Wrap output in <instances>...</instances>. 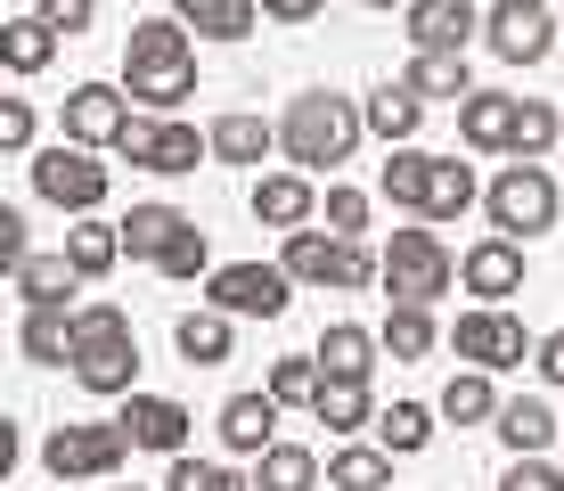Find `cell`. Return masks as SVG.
Returning a JSON list of instances; mask_svg holds the SVG:
<instances>
[{
  "label": "cell",
  "instance_id": "36",
  "mask_svg": "<svg viewBox=\"0 0 564 491\" xmlns=\"http://www.w3.org/2000/svg\"><path fill=\"white\" fill-rule=\"evenodd\" d=\"M319 385H327V369H319V352H286V361H270V402L279 409H311L319 402Z\"/></svg>",
  "mask_w": 564,
  "mask_h": 491
},
{
  "label": "cell",
  "instance_id": "6",
  "mask_svg": "<svg viewBox=\"0 0 564 491\" xmlns=\"http://www.w3.org/2000/svg\"><path fill=\"white\" fill-rule=\"evenodd\" d=\"M451 279H458V263H451V246H442L434 230H393V246H384V295H393V303L434 311V295H451Z\"/></svg>",
  "mask_w": 564,
  "mask_h": 491
},
{
  "label": "cell",
  "instance_id": "47",
  "mask_svg": "<svg viewBox=\"0 0 564 491\" xmlns=\"http://www.w3.org/2000/svg\"><path fill=\"white\" fill-rule=\"evenodd\" d=\"M0 148H9V156L33 148V107H25V98H0Z\"/></svg>",
  "mask_w": 564,
  "mask_h": 491
},
{
  "label": "cell",
  "instance_id": "37",
  "mask_svg": "<svg viewBox=\"0 0 564 491\" xmlns=\"http://www.w3.org/2000/svg\"><path fill=\"white\" fill-rule=\"evenodd\" d=\"M311 418L327 426V435H360V426H377V402H368V385H319V402H311Z\"/></svg>",
  "mask_w": 564,
  "mask_h": 491
},
{
  "label": "cell",
  "instance_id": "23",
  "mask_svg": "<svg viewBox=\"0 0 564 491\" xmlns=\"http://www.w3.org/2000/svg\"><path fill=\"white\" fill-rule=\"evenodd\" d=\"M434 164H442V156H425V148H384L377 189L393 196L401 213H417V222H425V196H434Z\"/></svg>",
  "mask_w": 564,
  "mask_h": 491
},
{
  "label": "cell",
  "instance_id": "24",
  "mask_svg": "<svg viewBox=\"0 0 564 491\" xmlns=\"http://www.w3.org/2000/svg\"><path fill=\"white\" fill-rule=\"evenodd\" d=\"M368 131H377L384 148H410L417 140V124H425V98L410 90V83H384V90H368Z\"/></svg>",
  "mask_w": 564,
  "mask_h": 491
},
{
  "label": "cell",
  "instance_id": "12",
  "mask_svg": "<svg viewBox=\"0 0 564 491\" xmlns=\"http://www.w3.org/2000/svg\"><path fill=\"white\" fill-rule=\"evenodd\" d=\"M123 156L140 172H197L205 156H213V131L181 124V115H140V124L123 131Z\"/></svg>",
  "mask_w": 564,
  "mask_h": 491
},
{
  "label": "cell",
  "instance_id": "22",
  "mask_svg": "<svg viewBox=\"0 0 564 491\" xmlns=\"http://www.w3.org/2000/svg\"><path fill=\"white\" fill-rule=\"evenodd\" d=\"M491 426H499V442H508L516 459H549V442L564 435V418H556L549 402H540V393H516V402L499 409Z\"/></svg>",
  "mask_w": 564,
  "mask_h": 491
},
{
  "label": "cell",
  "instance_id": "8",
  "mask_svg": "<svg viewBox=\"0 0 564 491\" xmlns=\"http://www.w3.org/2000/svg\"><path fill=\"white\" fill-rule=\"evenodd\" d=\"M123 459H131L123 426H50V442H42V467L57 483H115Z\"/></svg>",
  "mask_w": 564,
  "mask_h": 491
},
{
  "label": "cell",
  "instance_id": "52",
  "mask_svg": "<svg viewBox=\"0 0 564 491\" xmlns=\"http://www.w3.org/2000/svg\"><path fill=\"white\" fill-rule=\"evenodd\" d=\"M115 491H123V483H115Z\"/></svg>",
  "mask_w": 564,
  "mask_h": 491
},
{
  "label": "cell",
  "instance_id": "38",
  "mask_svg": "<svg viewBox=\"0 0 564 491\" xmlns=\"http://www.w3.org/2000/svg\"><path fill=\"white\" fill-rule=\"evenodd\" d=\"M377 337H384L393 361H425V352H434V311H425V303H393Z\"/></svg>",
  "mask_w": 564,
  "mask_h": 491
},
{
  "label": "cell",
  "instance_id": "20",
  "mask_svg": "<svg viewBox=\"0 0 564 491\" xmlns=\"http://www.w3.org/2000/svg\"><path fill=\"white\" fill-rule=\"evenodd\" d=\"M516 107H523V98H508V90L458 98V140L482 148V156H508V148H516Z\"/></svg>",
  "mask_w": 564,
  "mask_h": 491
},
{
  "label": "cell",
  "instance_id": "13",
  "mask_svg": "<svg viewBox=\"0 0 564 491\" xmlns=\"http://www.w3.org/2000/svg\"><path fill=\"white\" fill-rule=\"evenodd\" d=\"M482 33L508 66H540L556 50V9L549 0H499V9H482Z\"/></svg>",
  "mask_w": 564,
  "mask_h": 491
},
{
  "label": "cell",
  "instance_id": "46",
  "mask_svg": "<svg viewBox=\"0 0 564 491\" xmlns=\"http://www.w3.org/2000/svg\"><path fill=\"white\" fill-rule=\"evenodd\" d=\"M499 491H564V476L549 459H508V476H499Z\"/></svg>",
  "mask_w": 564,
  "mask_h": 491
},
{
  "label": "cell",
  "instance_id": "31",
  "mask_svg": "<svg viewBox=\"0 0 564 491\" xmlns=\"http://www.w3.org/2000/svg\"><path fill=\"white\" fill-rule=\"evenodd\" d=\"M327 483L336 491H393V450L384 442H344L327 459Z\"/></svg>",
  "mask_w": 564,
  "mask_h": 491
},
{
  "label": "cell",
  "instance_id": "5",
  "mask_svg": "<svg viewBox=\"0 0 564 491\" xmlns=\"http://www.w3.org/2000/svg\"><path fill=\"white\" fill-rule=\"evenodd\" d=\"M556 181H549V164H508L491 189H482V213H491V230L499 238H540V230H556Z\"/></svg>",
  "mask_w": 564,
  "mask_h": 491
},
{
  "label": "cell",
  "instance_id": "11",
  "mask_svg": "<svg viewBox=\"0 0 564 491\" xmlns=\"http://www.w3.org/2000/svg\"><path fill=\"white\" fill-rule=\"evenodd\" d=\"M57 124H66L74 148H123V131L140 124V115H131V90L123 83H74L66 107H57Z\"/></svg>",
  "mask_w": 564,
  "mask_h": 491
},
{
  "label": "cell",
  "instance_id": "28",
  "mask_svg": "<svg viewBox=\"0 0 564 491\" xmlns=\"http://www.w3.org/2000/svg\"><path fill=\"white\" fill-rule=\"evenodd\" d=\"M401 83H410L417 98H475V74H466V50H417Z\"/></svg>",
  "mask_w": 564,
  "mask_h": 491
},
{
  "label": "cell",
  "instance_id": "32",
  "mask_svg": "<svg viewBox=\"0 0 564 491\" xmlns=\"http://www.w3.org/2000/svg\"><path fill=\"white\" fill-rule=\"evenodd\" d=\"M254 491H319V450L270 442L262 459H254Z\"/></svg>",
  "mask_w": 564,
  "mask_h": 491
},
{
  "label": "cell",
  "instance_id": "9",
  "mask_svg": "<svg viewBox=\"0 0 564 491\" xmlns=\"http://www.w3.org/2000/svg\"><path fill=\"white\" fill-rule=\"evenodd\" d=\"M205 303L229 320H279L295 303V279H286V263H221L205 279Z\"/></svg>",
  "mask_w": 564,
  "mask_h": 491
},
{
  "label": "cell",
  "instance_id": "16",
  "mask_svg": "<svg viewBox=\"0 0 564 491\" xmlns=\"http://www.w3.org/2000/svg\"><path fill=\"white\" fill-rule=\"evenodd\" d=\"M74 311H83V303H25V320H17V352H25L33 369H66L74 361Z\"/></svg>",
  "mask_w": 564,
  "mask_h": 491
},
{
  "label": "cell",
  "instance_id": "44",
  "mask_svg": "<svg viewBox=\"0 0 564 491\" xmlns=\"http://www.w3.org/2000/svg\"><path fill=\"white\" fill-rule=\"evenodd\" d=\"M319 213H327V230H336V238H360V230H368V196H360V189H344V181L327 189V205H319Z\"/></svg>",
  "mask_w": 564,
  "mask_h": 491
},
{
  "label": "cell",
  "instance_id": "40",
  "mask_svg": "<svg viewBox=\"0 0 564 491\" xmlns=\"http://www.w3.org/2000/svg\"><path fill=\"white\" fill-rule=\"evenodd\" d=\"M434 418H442V409H425V402H393V409H377V442L410 459V450L434 442Z\"/></svg>",
  "mask_w": 564,
  "mask_h": 491
},
{
  "label": "cell",
  "instance_id": "2",
  "mask_svg": "<svg viewBox=\"0 0 564 491\" xmlns=\"http://www.w3.org/2000/svg\"><path fill=\"white\" fill-rule=\"evenodd\" d=\"M360 131H368V115L336 90H303V98H286V115H279V148H286L295 172H336L344 156L360 148Z\"/></svg>",
  "mask_w": 564,
  "mask_h": 491
},
{
  "label": "cell",
  "instance_id": "49",
  "mask_svg": "<svg viewBox=\"0 0 564 491\" xmlns=\"http://www.w3.org/2000/svg\"><path fill=\"white\" fill-rule=\"evenodd\" d=\"M532 369H540V377H549V385H564V328H556V337H540Z\"/></svg>",
  "mask_w": 564,
  "mask_h": 491
},
{
  "label": "cell",
  "instance_id": "27",
  "mask_svg": "<svg viewBox=\"0 0 564 491\" xmlns=\"http://www.w3.org/2000/svg\"><path fill=\"white\" fill-rule=\"evenodd\" d=\"M188 230V213L181 205H131L123 213V254L131 263H164V246Z\"/></svg>",
  "mask_w": 564,
  "mask_h": 491
},
{
  "label": "cell",
  "instance_id": "51",
  "mask_svg": "<svg viewBox=\"0 0 564 491\" xmlns=\"http://www.w3.org/2000/svg\"><path fill=\"white\" fill-rule=\"evenodd\" d=\"M368 9H410V0H368Z\"/></svg>",
  "mask_w": 564,
  "mask_h": 491
},
{
  "label": "cell",
  "instance_id": "42",
  "mask_svg": "<svg viewBox=\"0 0 564 491\" xmlns=\"http://www.w3.org/2000/svg\"><path fill=\"white\" fill-rule=\"evenodd\" d=\"M155 270H164V279H213V246H205V230L188 222L181 238L164 246V263H155Z\"/></svg>",
  "mask_w": 564,
  "mask_h": 491
},
{
  "label": "cell",
  "instance_id": "29",
  "mask_svg": "<svg viewBox=\"0 0 564 491\" xmlns=\"http://www.w3.org/2000/svg\"><path fill=\"white\" fill-rule=\"evenodd\" d=\"M442 418H451V426H482V418H499V409H508V402H499V385H491V369H458V377L451 385H442Z\"/></svg>",
  "mask_w": 564,
  "mask_h": 491
},
{
  "label": "cell",
  "instance_id": "15",
  "mask_svg": "<svg viewBox=\"0 0 564 491\" xmlns=\"http://www.w3.org/2000/svg\"><path fill=\"white\" fill-rule=\"evenodd\" d=\"M458 279L466 295H482V303H508V295H523V238H475L458 254Z\"/></svg>",
  "mask_w": 564,
  "mask_h": 491
},
{
  "label": "cell",
  "instance_id": "48",
  "mask_svg": "<svg viewBox=\"0 0 564 491\" xmlns=\"http://www.w3.org/2000/svg\"><path fill=\"white\" fill-rule=\"evenodd\" d=\"M25 254H33V246H25V213H17V205H0V263L17 270Z\"/></svg>",
  "mask_w": 564,
  "mask_h": 491
},
{
  "label": "cell",
  "instance_id": "3",
  "mask_svg": "<svg viewBox=\"0 0 564 491\" xmlns=\"http://www.w3.org/2000/svg\"><path fill=\"white\" fill-rule=\"evenodd\" d=\"M74 385L83 393H140V337L115 303H83L74 311Z\"/></svg>",
  "mask_w": 564,
  "mask_h": 491
},
{
  "label": "cell",
  "instance_id": "26",
  "mask_svg": "<svg viewBox=\"0 0 564 491\" xmlns=\"http://www.w3.org/2000/svg\"><path fill=\"white\" fill-rule=\"evenodd\" d=\"M66 263L83 270V279H107V270L123 263V222H99V213H83V222L66 230Z\"/></svg>",
  "mask_w": 564,
  "mask_h": 491
},
{
  "label": "cell",
  "instance_id": "10",
  "mask_svg": "<svg viewBox=\"0 0 564 491\" xmlns=\"http://www.w3.org/2000/svg\"><path fill=\"white\" fill-rule=\"evenodd\" d=\"M451 352H458L466 369H491V377H499V369H523L540 344L523 337V320H516V311H499V303H475V311H458V328H451Z\"/></svg>",
  "mask_w": 564,
  "mask_h": 491
},
{
  "label": "cell",
  "instance_id": "17",
  "mask_svg": "<svg viewBox=\"0 0 564 491\" xmlns=\"http://www.w3.org/2000/svg\"><path fill=\"white\" fill-rule=\"evenodd\" d=\"M401 17H410V42H417V50H466V42L482 33V9H475V0H410Z\"/></svg>",
  "mask_w": 564,
  "mask_h": 491
},
{
  "label": "cell",
  "instance_id": "34",
  "mask_svg": "<svg viewBox=\"0 0 564 491\" xmlns=\"http://www.w3.org/2000/svg\"><path fill=\"white\" fill-rule=\"evenodd\" d=\"M9 279H17V295H25V303H74L83 270H74L66 254H25V263H17Z\"/></svg>",
  "mask_w": 564,
  "mask_h": 491
},
{
  "label": "cell",
  "instance_id": "25",
  "mask_svg": "<svg viewBox=\"0 0 564 491\" xmlns=\"http://www.w3.org/2000/svg\"><path fill=\"white\" fill-rule=\"evenodd\" d=\"M172 17H181L188 33H205V42H246L262 0H172Z\"/></svg>",
  "mask_w": 564,
  "mask_h": 491
},
{
  "label": "cell",
  "instance_id": "39",
  "mask_svg": "<svg viewBox=\"0 0 564 491\" xmlns=\"http://www.w3.org/2000/svg\"><path fill=\"white\" fill-rule=\"evenodd\" d=\"M556 140H564V115L549 107V98H523V107H516V148H508V156H516V164H540Z\"/></svg>",
  "mask_w": 564,
  "mask_h": 491
},
{
  "label": "cell",
  "instance_id": "45",
  "mask_svg": "<svg viewBox=\"0 0 564 491\" xmlns=\"http://www.w3.org/2000/svg\"><path fill=\"white\" fill-rule=\"evenodd\" d=\"M33 17H42L50 33H66V42H74V33H90V17H99V0H33Z\"/></svg>",
  "mask_w": 564,
  "mask_h": 491
},
{
  "label": "cell",
  "instance_id": "21",
  "mask_svg": "<svg viewBox=\"0 0 564 491\" xmlns=\"http://www.w3.org/2000/svg\"><path fill=\"white\" fill-rule=\"evenodd\" d=\"M213 426H221V442L238 450V459H262V450L279 442V402H270V393H229Z\"/></svg>",
  "mask_w": 564,
  "mask_h": 491
},
{
  "label": "cell",
  "instance_id": "19",
  "mask_svg": "<svg viewBox=\"0 0 564 491\" xmlns=\"http://www.w3.org/2000/svg\"><path fill=\"white\" fill-rule=\"evenodd\" d=\"M311 213H319L311 172H262L254 181V222L262 230H311Z\"/></svg>",
  "mask_w": 564,
  "mask_h": 491
},
{
  "label": "cell",
  "instance_id": "7",
  "mask_svg": "<svg viewBox=\"0 0 564 491\" xmlns=\"http://www.w3.org/2000/svg\"><path fill=\"white\" fill-rule=\"evenodd\" d=\"M107 189H115V172H107L90 148H74V140H57V148L33 156V196H50V205L74 213V222H83V213H99Z\"/></svg>",
  "mask_w": 564,
  "mask_h": 491
},
{
  "label": "cell",
  "instance_id": "41",
  "mask_svg": "<svg viewBox=\"0 0 564 491\" xmlns=\"http://www.w3.org/2000/svg\"><path fill=\"white\" fill-rule=\"evenodd\" d=\"M475 196H482V189H475V172H466L458 156H442V164H434V196H425V222H458Z\"/></svg>",
  "mask_w": 564,
  "mask_h": 491
},
{
  "label": "cell",
  "instance_id": "43",
  "mask_svg": "<svg viewBox=\"0 0 564 491\" xmlns=\"http://www.w3.org/2000/svg\"><path fill=\"white\" fill-rule=\"evenodd\" d=\"M164 491H254V483H246V476H229V467H213V459H172Z\"/></svg>",
  "mask_w": 564,
  "mask_h": 491
},
{
  "label": "cell",
  "instance_id": "30",
  "mask_svg": "<svg viewBox=\"0 0 564 491\" xmlns=\"http://www.w3.org/2000/svg\"><path fill=\"white\" fill-rule=\"evenodd\" d=\"M172 344H181L188 369H221L229 361V311H181V328H172Z\"/></svg>",
  "mask_w": 564,
  "mask_h": 491
},
{
  "label": "cell",
  "instance_id": "33",
  "mask_svg": "<svg viewBox=\"0 0 564 491\" xmlns=\"http://www.w3.org/2000/svg\"><path fill=\"white\" fill-rule=\"evenodd\" d=\"M57 42H66V33H50L42 17H9V25H0V66L9 74H42L57 57Z\"/></svg>",
  "mask_w": 564,
  "mask_h": 491
},
{
  "label": "cell",
  "instance_id": "4",
  "mask_svg": "<svg viewBox=\"0 0 564 491\" xmlns=\"http://www.w3.org/2000/svg\"><path fill=\"white\" fill-rule=\"evenodd\" d=\"M279 263H286L295 287H344V295H360V287L384 279V254H368L360 238H336V230H286Z\"/></svg>",
  "mask_w": 564,
  "mask_h": 491
},
{
  "label": "cell",
  "instance_id": "50",
  "mask_svg": "<svg viewBox=\"0 0 564 491\" xmlns=\"http://www.w3.org/2000/svg\"><path fill=\"white\" fill-rule=\"evenodd\" d=\"M327 0H262V17H279V25H311Z\"/></svg>",
  "mask_w": 564,
  "mask_h": 491
},
{
  "label": "cell",
  "instance_id": "14",
  "mask_svg": "<svg viewBox=\"0 0 564 491\" xmlns=\"http://www.w3.org/2000/svg\"><path fill=\"white\" fill-rule=\"evenodd\" d=\"M131 435V450H155V459H188V409L172 402V393H123V418H115Z\"/></svg>",
  "mask_w": 564,
  "mask_h": 491
},
{
  "label": "cell",
  "instance_id": "1",
  "mask_svg": "<svg viewBox=\"0 0 564 491\" xmlns=\"http://www.w3.org/2000/svg\"><path fill=\"white\" fill-rule=\"evenodd\" d=\"M123 90L140 107L172 115L181 98H197V42H188L181 17H140L123 42Z\"/></svg>",
  "mask_w": 564,
  "mask_h": 491
},
{
  "label": "cell",
  "instance_id": "18",
  "mask_svg": "<svg viewBox=\"0 0 564 491\" xmlns=\"http://www.w3.org/2000/svg\"><path fill=\"white\" fill-rule=\"evenodd\" d=\"M377 352H384V337H377V328H360V320L319 328V369L336 385H368V377H377Z\"/></svg>",
  "mask_w": 564,
  "mask_h": 491
},
{
  "label": "cell",
  "instance_id": "35",
  "mask_svg": "<svg viewBox=\"0 0 564 491\" xmlns=\"http://www.w3.org/2000/svg\"><path fill=\"white\" fill-rule=\"evenodd\" d=\"M279 148V124H262V115H221V124H213V156H221V164H262V156Z\"/></svg>",
  "mask_w": 564,
  "mask_h": 491
}]
</instances>
